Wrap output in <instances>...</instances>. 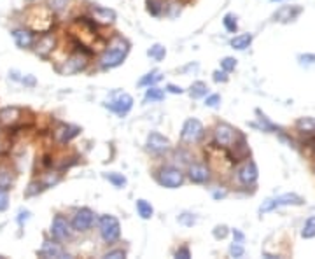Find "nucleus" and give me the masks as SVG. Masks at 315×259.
I'll return each mask as SVG.
<instances>
[{"mask_svg": "<svg viewBox=\"0 0 315 259\" xmlns=\"http://www.w3.org/2000/svg\"><path fill=\"white\" fill-rule=\"evenodd\" d=\"M128 51H130V44H128L124 39H121V37L114 39V42L109 46L107 51H105L102 58H100V65H102L103 68L118 67V65H121L124 61Z\"/></svg>", "mask_w": 315, "mask_h": 259, "instance_id": "f257e3e1", "label": "nucleus"}, {"mask_svg": "<svg viewBox=\"0 0 315 259\" xmlns=\"http://www.w3.org/2000/svg\"><path fill=\"white\" fill-rule=\"evenodd\" d=\"M100 226V235L107 243H114L116 240H119L121 237V224L114 215H102L98 221Z\"/></svg>", "mask_w": 315, "mask_h": 259, "instance_id": "f03ea898", "label": "nucleus"}, {"mask_svg": "<svg viewBox=\"0 0 315 259\" xmlns=\"http://www.w3.org/2000/svg\"><path fill=\"white\" fill-rule=\"evenodd\" d=\"M305 200L301 198L296 193H286V195H280L277 198H270L266 202H263V205L259 207V212L261 214H266V212H271L278 207H289V205H303Z\"/></svg>", "mask_w": 315, "mask_h": 259, "instance_id": "7ed1b4c3", "label": "nucleus"}, {"mask_svg": "<svg viewBox=\"0 0 315 259\" xmlns=\"http://www.w3.org/2000/svg\"><path fill=\"white\" fill-rule=\"evenodd\" d=\"M214 137H216V144L221 145L223 149H228L231 147L233 144H235L236 137H240L238 135V130H235L233 126L229 125H219L214 131Z\"/></svg>", "mask_w": 315, "mask_h": 259, "instance_id": "20e7f679", "label": "nucleus"}, {"mask_svg": "<svg viewBox=\"0 0 315 259\" xmlns=\"http://www.w3.org/2000/svg\"><path fill=\"white\" fill-rule=\"evenodd\" d=\"M105 107H107L109 110L116 112L118 116H124L131 110V107H133V98H131L128 93H118L114 98L105 103Z\"/></svg>", "mask_w": 315, "mask_h": 259, "instance_id": "39448f33", "label": "nucleus"}, {"mask_svg": "<svg viewBox=\"0 0 315 259\" xmlns=\"http://www.w3.org/2000/svg\"><path fill=\"white\" fill-rule=\"evenodd\" d=\"M201 137H203V125L198 119H188L184 123V126H182V133H181L182 140L193 144V142L200 140Z\"/></svg>", "mask_w": 315, "mask_h": 259, "instance_id": "423d86ee", "label": "nucleus"}, {"mask_svg": "<svg viewBox=\"0 0 315 259\" xmlns=\"http://www.w3.org/2000/svg\"><path fill=\"white\" fill-rule=\"evenodd\" d=\"M158 180H159V184L165 186V188L175 189L184 182V175H182V172L177 168H163L158 175Z\"/></svg>", "mask_w": 315, "mask_h": 259, "instance_id": "0eeeda50", "label": "nucleus"}, {"mask_svg": "<svg viewBox=\"0 0 315 259\" xmlns=\"http://www.w3.org/2000/svg\"><path fill=\"white\" fill-rule=\"evenodd\" d=\"M93 223H95V214H93V210H89V208H81V210H77L76 215H74L72 228L76 231H86L91 228Z\"/></svg>", "mask_w": 315, "mask_h": 259, "instance_id": "6e6552de", "label": "nucleus"}, {"mask_svg": "<svg viewBox=\"0 0 315 259\" xmlns=\"http://www.w3.org/2000/svg\"><path fill=\"white\" fill-rule=\"evenodd\" d=\"M70 233H72V230H70V223L63 217V215H56V217L53 219V224H51L53 238H56V240H67V238L70 237Z\"/></svg>", "mask_w": 315, "mask_h": 259, "instance_id": "1a4fd4ad", "label": "nucleus"}, {"mask_svg": "<svg viewBox=\"0 0 315 259\" xmlns=\"http://www.w3.org/2000/svg\"><path fill=\"white\" fill-rule=\"evenodd\" d=\"M86 65H88L86 56H83V55H74V56H70L67 61H65V65L60 68V72L63 76L77 74V72L84 70V68H86Z\"/></svg>", "mask_w": 315, "mask_h": 259, "instance_id": "9d476101", "label": "nucleus"}, {"mask_svg": "<svg viewBox=\"0 0 315 259\" xmlns=\"http://www.w3.org/2000/svg\"><path fill=\"white\" fill-rule=\"evenodd\" d=\"M147 147L153 151V153L161 154L170 149V140L166 137H163L161 133H158V131H153V133H149V137H147Z\"/></svg>", "mask_w": 315, "mask_h": 259, "instance_id": "9b49d317", "label": "nucleus"}, {"mask_svg": "<svg viewBox=\"0 0 315 259\" xmlns=\"http://www.w3.org/2000/svg\"><path fill=\"white\" fill-rule=\"evenodd\" d=\"M79 133H81V128L61 123V125H58V128L54 130V138H56L60 144H67V142H70L74 137H77Z\"/></svg>", "mask_w": 315, "mask_h": 259, "instance_id": "f8f14e48", "label": "nucleus"}, {"mask_svg": "<svg viewBox=\"0 0 315 259\" xmlns=\"http://www.w3.org/2000/svg\"><path fill=\"white\" fill-rule=\"evenodd\" d=\"M54 44H56V39L51 33H44L41 39L37 41V46H35V51H37L39 56L42 58H48L49 53L54 49Z\"/></svg>", "mask_w": 315, "mask_h": 259, "instance_id": "ddd939ff", "label": "nucleus"}, {"mask_svg": "<svg viewBox=\"0 0 315 259\" xmlns=\"http://www.w3.org/2000/svg\"><path fill=\"white\" fill-rule=\"evenodd\" d=\"M238 180L243 186H252L258 180V168L254 163H245L242 168L238 170Z\"/></svg>", "mask_w": 315, "mask_h": 259, "instance_id": "4468645a", "label": "nucleus"}, {"mask_svg": "<svg viewBox=\"0 0 315 259\" xmlns=\"http://www.w3.org/2000/svg\"><path fill=\"white\" fill-rule=\"evenodd\" d=\"M189 179L196 184H203L210 179V172L203 163H193L189 167Z\"/></svg>", "mask_w": 315, "mask_h": 259, "instance_id": "2eb2a0df", "label": "nucleus"}, {"mask_svg": "<svg viewBox=\"0 0 315 259\" xmlns=\"http://www.w3.org/2000/svg\"><path fill=\"white\" fill-rule=\"evenodd\" d=\"M39 256H41V257H58V259H65V257H68V254L65 252V250L61 249V247L58 245V243L44 242L42 249L39 250Z\"/></svg>", "mask_w": 315, "mask_h": 259, "instance_id": "dca6fc26", "label": "nucleus"}, {"mask_svg": "<svg viewBox=\"0 0 315 259\" xmlns=\"http://www.w3.org/2000/svg\"><path fill=\"white\" fill-rule=\"evenodd\" d=\"M13 37H14V42H16V46L19 49H26L33 44V35L30 30H21V28L14 30Z\"/></svg>", "mask_w": 315, "mask_h": 259, "instance_id": "f3484780", "label": "nucleus"}, {"mask_svg": "<svg viewBox=\"0 0 315 259\" xmlns=\"http://www.w3.org/2000/svg\"><path fill=\"white\" fill-rule=\"evenodd\" d=\"M19 118H21V110H19L18 107H6V109L0 110V123H2V125L11 126V125H14Z\"/></svg>", "mask_w": 315, "mask_h": 259, "instance_id": "a211bd4d", "label": "nucleus"}, {"mask_svg": "<svg viewBox=\"0 0 315 259\" xmlns=\"http://www.w3.org/2000/svg\"><path fill=\"white\" fill-rule=\"evenodd\" d=\"M299 13H301V7L284 6V7H280V9L277 11V14H275V19H278V21H282V23H287V21H293V19L296 18Z\"/></svg>", "mask_w": 315, "mask_h": 259, "instance_id": "6ab92c4d", "label": "nucleus"}, {"mask_svg": "<svg viewBox=\"0 0 315 259\" xmlns=\"http://www.w3.org/2000/svg\"><path fill=\"white\" fill-rule=\"evenodd\" d=\"M251 42H252L251 33H242V35H236L235 39H231V48L243 51V49H247L251 46Z\"/></svg>", "mask_w": 315, "mask_h": 259, "instance_id": "aec40b11", "label": "nucleus"}, {"mask_svg": "<svg viewBox=\"0 0 315 259\" xmlns=\"http://www.w3.org/2000/svg\"><path fill=\"white\" fill-rule=\"evenodd\" d=\"M296 128L303 133H315V118H301L298 119Z\"/></svg>", "mask_w": 315, "mask_h": 259, "instance_id": "412c9836", "label": "nucleus"}, {"mask_svg": "<svg viewBox=\"0 0 315 259\" xmlns=\"http://www.w3.org/2000/svg\"><path fill=\"white\" fill-rule=\"evenodd\" d=\"M137 212H138V215L142 219H151L153 217V214H154L151 203H147L146 200H138L137 202Z\"/></svg>", "mask_w": 315, "mask_h": 259, "instance_id": "4be33fe9", "label": "nucleus"}, {"mask_svg": "<svg viewBox=\"0 0 315 259\" xmlns=\"http://www.w3.org/2000/svg\"><path fill=\"white\" fill-rule=\"evenodd\" d=\"M191 96L193 98H201V96H205L208 93V88H207V84L205 83H201V81H196V83H193V86H191Z\"/></svg>", "mask_w": 315, "mask_h": 259, "instance_id": "5701e85b", "label": "nucleus"}, {"mask_svg": "<svg viewBox=\"0 0 315 259\" xmlns=\"http://www.w3.org/2000/svg\"><path fill=\"white\" fill-rule=\"evenodd\" d=\"M301 237L303 238H313L315 237V215L308 217L305 221V226L301 230Z\"/></svg>", "mask_w": 315, "mask_h": 259, "instance_id": "b1692460", "label": "nucleus"}, {"mask_svg": "<svg viewBox=\"0 0 315 259\" xmlns=\"http://www.w3.org/2000/svg\"><path fill=\"white\" fill-rule=\"evenodd\" d=\"M95 16L102 23H111L116 19V13L111 9H102V7H98V9H95Z\"/></svg>", "mask_w": 315, "mask_h": 259, "instance_id": "393cba45", "label": "nucleus"}, {"mask_svg": "<svg viewBox=\"0 0 315 259\" xmlns=\"http://www.w3.org/2000/svg\"><path fill=\"white\" fill-rule=\"evenodd\" d=\"M165 98V91L163 90H159V88L156 86H149V90L146 91V100L147 102H159V100H163Z\"/></svg>", "mask_w": 315, "mask_h": 259, "instance_id": "a878e982", "label": "nucleus"}, {"mask_svg": "<svg viewBox=\"0 0 315 259\" xmlns=\"http://www.w3.org/2000/svg\"><path fill=\"white\" fill-rule=\"evenodd\" d=\"M158 81H161V74H159L158 70H154V72H151V74L144 76L138 84L140 86H153V84H156Z\"/></svg>", "mask_w": 315, "mask_h": 259, "instance_id": "bb28decb", "label": "nucleus"}, {"mask_svg": "<svg viewBox=\"0 0 315 259\" xmlns=\"http://www.w3.org/2000/svg\"><path fill=\"white\" fill-rule=\"evenodd\" d=\"M147 55H149L151 58H153V60L161 61L163 58H165V55H166V49L163 48L161 44H154L153 48H151L149 51H147Z\"/></svg>", "mask_w": 315, "mask_h": 259, "instance_id": "cd10ccee", "label": "nucleus"}, {"mask_svg": "<svg viewBox=\"0 0 315 259\" xmlns=\"http://www.w3.org/2000/svg\"><path fill=\"white\" fill-rule=\"evenodd\" d=\"M224 26H226L228 32H236V28H238V23H236V18L233 16V14H226L223 19Z\"/></svg>", "mask_w": 315, "mask_h": 259, "instance_id": "c85d7f7f", "label": "nucleus"}, {"mask_svg": "<svg viewBox=\"0 0 315 259\" xmlns=\"http://www.w3.org/2000/svg\"><path fill=\"white\" fill-rule=\"evenodd\" d=\"M243 252H245V249H243V245H242V242H233V245L229 247V254H231L233 257H242L243 256Z\"/></svg>", "mask_w": 315, "mask_h": 259, "instance_id": "c756f323", "label": "nucleus"}, {"mask_svg": "<svg viewBox=\"0 0 315 259\" xmlns=\"http://www.w3.org/2000/svg\"><path fill=\"white\" fill-rule=\"evenodd\" d=\"M105 177H107L114 186H118V188H123V186L126 184V179H124L123 175H119V173H107Z\"/></svg>", "mask_w": 315, "mask_h": 259, "instance_id": "7c9ffc66", "label": "nucleus"}, {"mask_svg": "<svg viewBox=\"0 0 315 259\" xmlns=\"http://www.w3.org/2000/svg\"><path fill=\"white\" fill-rule=\"evenodd\" d=\"M221 67H223V70H226V72H231V70H235V67H236V60L235 58H224V60H221Z\"/></svg>", "mask_w": 315, "mask_h": 259, "instance_id": "2f4dec72", "label": "nucleus"}, {"mask_svg": "<svg viewBox=\"0 0 315 259\" xmlns=\"http://www.w3.org/2000/svg\"><path fill=\"white\" fill-rule=\"evenodd\" d=\"M68 2L70 0H51V9L53 11H65L68 7Z\"/></svg>", "mask_w": 315, "mask_h": 259, "instance_id": "473e14b6", "label": "nucleus"}, {"mask_svg": "<svg viewBox=\"0 0 315 259\" xmlns=\"http://www.w3.org/2000/svg\"><path fill=\"white\" fill-rule=\"evenodd\" d=\"M7 205H9V196H7V189L0 188V212L6 210Z\"/></svg>", "mask_w": 315, "mask_h": 259, "instance_id": "72a5a7b5", "label": "nucleus"}, {"mask_svg": "<svg viewBox=\"0 0 315 259\" xmlns=\"http://www.w3.org/2000/svg\"><path fill=\"white\" fill-rule=\"evenodd\" d=\"M147 9H149V13L151 14H154V16H158L159 14V11H161V6H159V2L158 0H149V2H147Z\"/></svg>", "mask_w": 315, "mask_h": 259, "instance_id": "f704fd0d", "label": "nucleus"}, {"mask_svg": "<svg viewBox=\"0 0 315 259\" xmlns=\"http://www.w3.org/2000/svg\"><path fill=\"white\" fill-rule=\"evenodd\" d=\"M219 103H221L219 95H210V96H207V100H205V105L207 107H217Z\"/></svg>", "mask_w": 315, "mask_h": 259, "instance_id": "c9c22d12", "label": "nucleus"}, {"mask_svg": "<svg viewBox=\"0 0 315 259\" xmlns=\"http://www.w3.org/2000/svg\"><path fill=\"white\" fill-rule=\"evenodd\" d=\"M105 259H123V257H126V254H124V250H111V252H107L103 256Z\"/></svg>", "mask_w": 315, "mask_h": 259, "instance_id": "e433bc0d", "label": "nucleus"}, {"mask_svg": "<svg viewBox=\"0 0 315 259\" xmlns=\"http://www.w3.org/2000/svg\"><path fill=\"white\" fill-rule=\"evenodd\" d=\"M214 81H216V83H226V81H228V72L226 70L214 72Z\"/></svg>", "mask_w": 315, "mask_h": 259, "instance_id": "4c0bfd02", "label": "nucleus"}, {"mask_svg": "<svg viewBox=\"0 0 315 259\" xmlns=\"http://www.w3.org/2000/svg\"><path fill=\"white\" fill-rule=\"evenodd\" d=\"M175 257L189 259V257H191V252H189V249H188V247H182V249H179L177 252H175Z\"/></svg>", "mask_w": 315, "mask_h": 259, "instance_id": "58836bf2", "label": "nucleus"}, {"mask_svg": "<svg viewBox=\"0 0 315 259\" xmlns=\"http://www.w3.org/2000/svg\"><path fill=\"white\" fill-rule=\"evenodd\" d=\"M226 235H228L226 226H217L216 230H214V237H216V238H224Z\"/></svg>", "mask_w": 315, "mask_h": 259, "instance_id": "ea45409f", "label": "nucleus"}, {"mask_svg": "<svg viewBox=\"0 0 315 259\" xmlns=\"http://www.w3.org/2000/svg\"><path fill=\"white\" fill-rule=\"evenodd\" d=\"M28 219H30V212H28V210H21V212H19L18 223L21 224V226H23V223H26V221H28Z\"/></svg>", "mask_w": 315, "mask_h": 259, "instance_id": "a19ab883", "label": "nucleus"}, {"mask_svg": "<svg viewBox=\"0 0 315 259\" xmlns=\"http://www.w3.org/2000/svg\"><path fill=\"white\" fill-rule=\"evenodd\" d=\"M166 90H168L170 93H173V95H181V93H182V88L181 86H173V84H168V86H166Z\"/></svg>", "mask_w": 315, "mask_h": 259, "instance_id": "79ce46f5", "label": "nucleus"}, {"mask_svg": "<svg viewBox=\"0 0 315 259\" xmlns=\"http://www.w3.org/2000/svg\"><path fill=\"white\" fill-rule=\"evenodd\" d=\"M224 196H226V193H224V191H216V193H214V198H216V200L224 198Z\"/></svg>", "mask_w": 315, "mask_h": 259, "instance_id": "37998d69", "label": "nucleus"}, {"mask_svg": "<svg viewBox=\"0 0 315 259\" xmlns=\"http://www.w3.org/2000/svg\"><path fill=\"white\" fill-rule=\"evenodd\" d=\"M306 144H308V145H310V147H312V149H315V135H313L312 138H310V140H306Z\"/></svg>", "mask_w": 315, "mask_h": 259, "instance_id": "c03bdc74", "label": "nucleus"}, {"mask_svg": "<svg viewBox=\"0 0 315 259\" xmlns=\"http://www.w3.org/2000/svg\"><path fill=\"white\" fill-rule=\"evenodd\" d=\"M273 2H275V0H273Z\"/></svg>", "mask_w": 315, "mask_h": 259, "instance_id": "a18cd8bd", "label": "nucleus"}]
</instances>
